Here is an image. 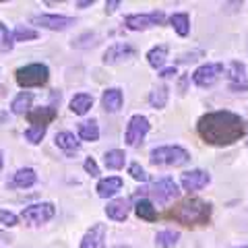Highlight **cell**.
Instances as JSON below:
<instances>
[{
    "label": "cell",
    "mask_w": 248,
    "mask_h": 248,
    "mask_svg": "<svg viewBox=\"0 0 248 248\" xmlns=\"http://www.w3.org/2000/svg\"><path fill=\"white\" fill-rule=\"evenodd\" d=\"M0 223H2V226H9V228L17 226V215L11 213V211H4V209H0Z\"/></svg>",
    "instance_id": "cell-34"
},
{
    "label": "cell",
    "mask_w": 248,
    "mask_h": 248,
    "mask_svg": "<svg viewBox=\"0 0 248 248\" xmlns=\"http://www.w3.org/2000/svg\"><path fill=\"white\" fill-rule=\"evenodd\" d=\"M242 248H248V246H242Z\"/></svg>",
    "instance_id": "cell-40"
},
{
    "label": "cell",
    "mask_w": 248,
    "mask_h": 248,
    "mask_svg": "<svg viewBox=\"0 0 248 248\" xmlns=\"http://www.w3.org/2000/svg\"><path fill=\"white\" fill-rule=\"evenodd\" d=\"M37 37V31L35 29H29L25 25H19L17 29H15L13 33V40L15 42H29V40H35Z\"/></svg>",
    "instance_id": "cell-31"
},
{
    "label": "cell",
    "mask_w": 248,
    "mask_h": 248,
    "mask_svg": "<svg viewBox=\"0 0 248 248\" xmlns=\"http://www.w3.org/2000/svg\"><path fill=\"white\" fill-rule=\"evenodd\" d=\"M54 213H56V207H54L52 203H37V205H31V207L23 209L21 217L29 223V226H42V223L52 219Z\"/></svg>",
    "instance_id": "cell-6"
},
{
    "label": "cell",
    "mask_w": 248,
    "mask_h": 248,
    "mask_svg": "<svg viewBox=\"0 0 248 248\" xmlns=\"http://www.w3.org/2000/svg\"><path fill=\"white\" fill-rule=\"evenodd\" d=\"M143 192L151 195L155 201H157V203H170L172 199H176L178 195H180L178 184L172 180V178H161V180H157L155 184L143 188Z\"/></svg>",
    "instance_id": "cell-5"
},
{
    "label": "cell",
    "mask_w": 248,
    "mask_h": 248,
    "mask_svg": "<svg viewBox=\"0 0 248 248\" xmlns=\"http://www.w3.org/2000/svg\"><path fill=\"white\" fill-rule=\"evenodd\" d=\"M2 166H4V157H2V151H0V170H2Z\"/></svg>",
    "instance_id": "cell-39"
},
{
    "label": "cell",
    "mask_w": 248,
    "mask_h": 248,
    "mask_svg": "<svg viewBox=\"0 0 248 248\" xmlns=\"http://www.w3.org/2000/svg\"><path fill=\"white\" fill-rule=\"evenodd\" d=\"M91 106H93V97L89 93H77V95L71 99V110L79 116L87 114L91 110Z\"/></svg>",
    "instance_id": "cell-20"
},
{
    "label": "cell",
    "mask_w": 248,
    "mask_h": 248,
    "mask_svg": "<svg viewBox=\"0 0 248 248\" xmlns=\"http://www.w3.org/2000/svg\"><path fill=\"white\" fill-rule=\"evenodd\" d=\"M128 211H130V207H128V201L126 199H114L106 207L108 217L114 219V221H124L128 217Z\"/></svg>",
    "instance_id": "cell-16"
},
{
    "label": "cell",
    "mask_w": 248,
    "mask_h": 248,
    "mask_svg": "<svg viewBox=\"0 0 248 248\" xmlns=\"http://www.w3.org/2000/svg\"><path fill=\"white\" fill-rule=\"evenodd\" d=\"M170 25L176 29L178 35L186 37V35H188V31H190V19H188V15H186V13H176V15L170 17Z\"/></svg>",
    "instance_id": "cell-23"
},
{
    "label": "cell",
    "mask_w": 248,
    "mask_h": 248,
    "mask_svg": "<svg viewBox=\"0 0 248 248\" xmlns=\"http://www.w3.org/2000/svg\"><path fill=\"white\" fill-rule=\"evenodd\" d=\"M50 79V71L46 64H27L17 71V83L23 89L29 87H42Z\"/></svg>",
    "instance_id": "cell-4"
},
{
    "label": "cell",
    "mask_w": 248,
    "mask_h": 248,
    "mask_svg": "<svg viewBox=\"0 0 248 248\" xmlns=\"http://www.w3.org/2000/svg\"><path fill=\"white\" fill-rule=\"evenodd\" d=\"M168 58V46H155L147 52V62L153 66V68H161L164 62Z\"/></svg>",
    "instance_id": "cell-24"
},
{
    "label": "cell",
    "mask_w": 248,
    "mask_h": 248,
    "mask_svg": "<svg viewBox=\"0 0 248 248\" xmlns=\"http://www.w3.org/2000/svg\"><path fill=\"white\" fill-rule=\"evenodd\" d=\"M91 4H93V0H83V2H77L79 9H85V6H91Z\"/></svg>",
    "instance_id": "cell-38"
},
{
    "label": "cell",
    "mask_w": 248,
    "mask_h": 248,
    "mask_svg": "<svg viewBox=\"0 0 248 248\" xmlns=\"http://www.w3.org/2000/svg\"><path fill=\"white\" fill-rule=\"evenodd\" d=\"M31 102H33V95H31L29 91L19 93V95L13 99V104H11L13 114H19V116H21V114H27L29 108H31Z\"/></svg>",
    "instance_id": "cell-22"
},
{
    "label": "cell",
    "mask_w": 248,
    "mask_h": 248,
    "mask_svg": "<svg viewBox=\"0 0 248 248\" xmlns=\"http://www.w3.org/2000/svg\"><path fill=\"white\" fill-rule=\"evenodd\" d=\"M223 75V64L219 62H213V64H203L199 66L195 75H192V81H195L199 87H211V85Z\"/></svg>",
    "instance_id": "cell-9"
},
{
    "label": "cell",
    "mask_w": 248,
    "mask_h": 248,
    "mask_svg": "<svg viewBox=\"0 0 248 248\" xmlns=\"http://www.w3.org/2000/svg\"><path fill=\"white\" fill-rule=\"evenodd\" d=\"M149 128H151V124L145 116H141V114L133 116L130 122H128V126H126V145L137 147L145 139V135L149 133Z\"/></svg>",
    "instance_id": "cell-8"
},
{
    "label": "cell",
    "mask_w": 248,
    "mask_h": 248,
    "mask_svg": "<svg viewBox=\"0 0 248 248\" xmlns=\"http://www.w3.org/2000/svg\"><path fill=\"white\" fill-rule=\"evenodd\" d=\"M79 137L83 141H97L99 139V126L95 120H87V122H81L79 124Z\"/></svg>",
    "instance_id": "cell-25"
},
{
    "label": "cell",
    "mask_w": 248,
    "mask_h": 248,
    "mask_svg": "<svg viewBox=\"0 0 248 248\" xmlns=\"http://www.w3.org/2000/svg\"><path fill=\"white\" fill-rule=\"evenodd\" d=\"M35 182H37V174L31 168H21L13 178V186H17V188H29Z\"/></svg>",
    "instance_id": "cell-19"
},
{
    "label": "cell",
    "mask_w": 248,
    "mask_h": 248,
    "mask_svg": "<svg viewBox=\"0 0 248 248\" xmlns=\"http://www.w3.org/2000/svg\"><path fill=\"white\" fill-rule=\"evenodd\" d=\"M120 188H122V178L110 176V178H104V180H99V184H97V195L102 197V199H108V197H114Z\"/></svg>",
    "instance_id": "cell-18"
},
{
    "label": "cell",
    "mask_w": 248,
    "mask_h": 248,
    "mask_svg": "<svg viewBox=\"0 0 248 248\" xmlns=\"http://www.w3.org/2000/svg\"><path fill=\"white\" fill-rule=\"evenodd\" d=\"M13 46H15L13 33L9 31V27L0 23V54H2V52H11Z\"/></svg>",
    "instance_id": "cell-30"
},
{
    "label": "cell",
    "mask_w": 248,
    "mask_h": 248,
    "mask_svg": "<svg viewBox=\"0 0 248 248\" xmlns=\"http://www.w3.org/2000/svg\"><path fill=\"white\" fill-rule=\"evenodd\" d=\"M85 172L87 174H91V176H99V168H97V164H95V159L93 157H87L85 159Z\"/></svg>",
    "instance_id": "cell-35"
},
{
    "label": "cell",
    "mask_w": 248,
    "mask_h": 248,
    "mask_svg": "<svg viewBox=\"0 0 248 248\" xmlns=\"http://www.w3.org/2000/svg\"><path fill=\"white\" fill-rule=\"evenodd\" d=\"M149 161L153 166H184V164H188L190 161V153L182 149V147H172V145H168V147H157V149H153L151 155H149Z\"/></svg>",
    "instance_id": "cell-3"
},
{
    "label": "cell",
    "mask_w": 248,
    "mask_h": 248,
    "mask_svg": "<svg viewBox=\"0 0 248 248\" xmlns=\"http://www.w3.org/2000/svg\"><path fill=\"white\" fill-rule=\"evenodd\" d=\"M122 102H124V95L120 89H106L104 95H102V106L106 112H118L122 108Z\"/></svg>",
    "instance_id": "cell-17"
},
{
    "label": "cell",
    "mask_w": 248,
    "mask_h": 248,
    "mask_svg": "<svg viewBox=\"0 0 248 248\" xmlns=\"http://www.w3.org/2000/svg\"><path fill=\"white\" fill-rule=\"evenodd\" d=\"M106 234H108L106 223H95V226L83 236L81 248H104L106 246Z\"/></svg>",
    "instance_id": "cell-13"
},
{
    "label": "cell",
    "mask_w": 248,
    "mask_h": 248,
    "mask_svg": "<svg viewBox=\"0 0 248 248\" xmlns=\"http://www.w3.org/2000/svg\"><path fill=\"white\" fill-rule=\"evenodd\" d=\"M128 172H130V176H133L137 182H147V174H145V170L141 168V164H130Z\"/></svg>",
    "instance_id": "cell-33"
},
{
    "label": "cell",
    "mask_w": 248,
    "mask_h": 248,
    "mask_svg": "<svg viewBox=\"0 0 248 248\" xmlns=\"http://www.w3.org/2000/svg\"><path fill=\"white\" fill-rule=\"evenodd\" d=\"M168 87L166 85H159V87H155L149 95V104L155 108V110H161V108H166L168 104Z\"/></svg>",
    "instance_id": "cell-26"
},
{
    "label": "cell",
    "mask_w": 248,
    "mask_h": 248,
    "mask_svg": "<svg viewBox=\"0 0 248 248\" xmlns=\"http://www.w3.org/2000/svg\"><path fill=\"white\" fill-rule=\"evenodd\" d=\"M182 188L188 190V192H195V190H201L205 188V186L211 182V176H209L207 172H203V170H192V172H186L182 176Z\"/></svg>",
    "instance_id": "cell-12"
},
{
    "label": "cell",
    "mask_w": 248,
    "mask_h": 248,
    "mask_svg": "<svg viewBox=\"0 0 248 248\" xmlns=\"http://www.w3.org/2000/svg\"><path fill=\"white\" fill-rule=\"evenodd\" d=\"M31 23L46 29H52V31H62V29H68L71 25H75V19L73 17H62V15H40V17H33Z\"/></svg>",
    "instance_id": "cell-11"
},
{
    "label": "cell",
    "mask_w": 248,
    "mask_h": 248,
    "mask_svg": "<svg viewBox=\"0 0 248 248\" xmlns=\"http://www.w3.org/2000/svg\"><path fill=\"white\" fill-rule=\"evenodd\" d=\"M104 161H106V168H110V170H120V168H124L126 155H124V151H120V149H112V151H108V153L104 155Z\"/></svg>",
    "instance_id": "cell-27"
},
{
    "label": "cell",
    "mask_w": 248,
    "mask_h": 248,
    "mask_svg": "<svg viewBox=\"0 0 248 248\" xmlns=\"http://www.w3.org/2000/svg\"><path fill=\"white\" fill-rule=\"evenodd\" d=\"M182 226H203L211 219V205L201 199H184L168 213Z\"/></svg>",
    "instance_id": "cell-2"
},
{
    "label": "cell",
    "mask_w": 248,
    "mask_h": 248,
    "mask_svg": "<svg viewBox=\"0 0 248 248\" xmlns=\"http://www.w3.org/2000/svg\"><path fill=\"white\" fill-rule=\"evenodd\" d=\"M176 75V66H170V68H161L159 77H164V79H168V77H174Z\"/></svg>",
    "instance_id": "cell-36"
},
{
    "label": "cell",
    "mask_w": 248,
    "mask_h": 248,
    "mask_svg": "<svg viewBox=\"0 0 248 248\" xmlns=\"http://www.w3.org/2000/svg\"><path fill=\"white\" fill-rule=\"evenodd\" d=\"M130 56H135V48L130 44H114L106 50L104 54V62L106 64H116V62L128 60Z\"/></svg>",
    "instance_id": "cell-14"
},
{
    "label": "cell",
    "mask_w": 248,
    "mask_h": 248,
    "mask_svg": "<svg viewBox=\"0 0 248 248\" xmlns=\"http://www.w3.org/2000/svg\"><path fill=\"white\" fill-rule=\"evenodd\" d=\"M54 141H56V145L64 151H77L79 149V141H77V137L73 133H58Z\"/></svg>",
    "instance_id": "cell-28"
},
{
    "label": "cell",
    "mask_w": 248,
    "mask_h": 248,
    "mask_svg": "<svg viewBox=\"0 0 248 248\" xmlns=\"http://www.w3.org/2000/svg\"><path fill=\"white\" fill-rule=\"evenodd\" d=\"M228 85L232 91L236 93H242V91H248V75H246V66L244 62L240 60H234L230 64V71H228Z\"/></svg>",
    "instance_id": "cell-10"
},
{
    "label": "cell",
    "mask_w": 248,
    "mask_h": 248,
    "mask_svg": "<svg viewBox=\"0 0 248 248\" xmlns=\"http://www.w3.org/2000/svg\"><path fill=\"white\" fill-rule=\"evenodd\" d=\"M135 213L141 217L145 221H155L157 219V211H155V207L149 199H141L135 203Z\"/></svg>",
    "instance_id": "cell-21"
},
{
    "label": "cell",
    "mask_w": 248,
    "mask_h": 248,
    "mask_svg": "<svg viewBox=\"0 0 248 248\" xmlns=\"http://www.w3.org/2000/svg\"><path fill=\"white\" fill-rule=\"evenodd\" d=\"M56 118V108L46 106V108H37V110L27 112V120L31 126H44L48 128V124Z\"/></svg>",
    "instance_id": "cell-15"
},
{
    "label": "cell",
    "mask_w": 248,
    "mask_h": 248,
    "mask_svg": "<svg viewBox=\"0 0 248 248\" xmlns=\"http://www.w3.org/2000/svg\"><path fill=\"white\" fill-rule=\"evenodd\" d=\"M44 137H46V128L44 126H29L25 130V139H27L29 143H33V145L40 143Z\"/></svg>",
    "instance_id": "cell-32"
},
{
    "label": "cell",
    "mask_w": 248,
    "mask_h": 248,
    "mask_svg": "<svg viewBox=\"0 0 248 248\" xmlns=\"http://www.w3.org/2000/svg\"><path fill=\"white\" fill-rule=\"evenodd\" d=\"M197 130L205 143L226 147L240 141L246 135V122L234 112L219 110V112H209L205 116H201Z\"/></svg>",
    "instance_id": "cell-1"
},
{
    "label": "cell",
    "mask_w": 248,
    "mask_h": 248,
    "mask_svg": "<svg viewBox=\"0 0 248 248\" xmlns=\"http://www.w3.org/2000/svg\"><path fill=\"white\" fill-rule=\"evenodd\" d=\"M118 6H120L118 0H110V2H106V11H108V13H114L116 9H118Z\"/></svg>",
    "instance_id": "cell-37"
},
{
    "label": "cell",
    "mask_w": 248,
    "mask_h": 248,
    "mask_svg": "<svg viewBox=\"0 0 248 248\" xmlns=\"http://www.w3.org/2000/svg\"><path fill=\"white\" fill-rule=\"evenodd\" d=\"M178 240H180V234L174 232V230H164V232H159V234L155 236V242H157V246H164V248L176 246Z\"/></svg>",
    "instance_id": "cell-29"
},
{
    "label": "cell",
    "mask_w": 248,
    "mask_h": 248,
    "mask_svg": "<svg viewBox=\"0 0 248 248\" xmlns=\"http://www.w3.org/2000/svg\"><path fill=\"white\" fill-rule=\"evenodd\" d=\"M166 21V15L161 11H153V13H143V15H128L124 19V25L133 31H143L155 25H161Z\"/></svg>",
    "instance_id": "cell-7"
}]
</instances>
